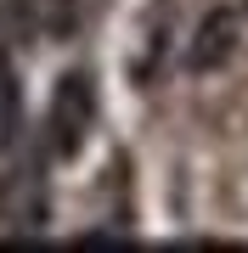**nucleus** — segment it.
<instances>
[{"label": "nucleus", "instance_id": "nucleus-1", "mask_svg": "<svg viewBox=\"0 0 248 253\" xmlns=\"http://www.w3.org/2000/svg\"><path fill=\"white\" fill-rule=\"evenodd\" d=\"M91 124H96V84H91V73H62L56 90H51V107H46V146H51V158H79Z\"/></svg>", "mask_w": 248, "mask_h": 253}, {"label": "nucleus", "instance_id": "nucleus-2", "mask_svg": "<svg viewBox=\"0 0 248 253\" xmlns=\"http://www.w3.org/2000/svg\"><path fill=\"white\" fill-rule=\"evenodd\" d=\"M237 45H243V23H237V11H231V6H214V11H203V23L192 28L186 68H192V73H220V68H231Z\"/></svg>", "mask_w": 248, "mask_h": 253}, {"label": "nucleus", "instance_id": "nucleus-3", "mask_svg": "<svg viewBox=\"0 0 248 253\" xmlns=\"http://www.w3.org/2000/svg\"><path fill=\"white\" fill-rule=\"evenodd\" d=\"M0 6L17 17V28H28V34H51V40L74 34V23H79V0H0Z\"/></svg>", "mask_w": 248, "mask_h": 253}]
</instances>
